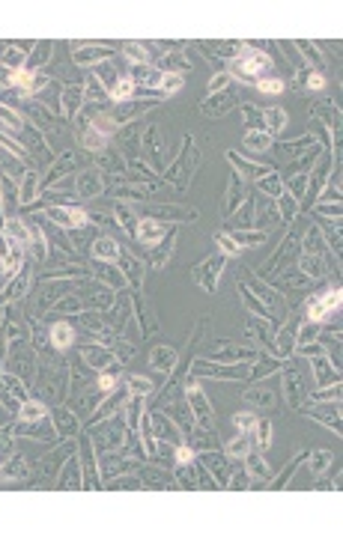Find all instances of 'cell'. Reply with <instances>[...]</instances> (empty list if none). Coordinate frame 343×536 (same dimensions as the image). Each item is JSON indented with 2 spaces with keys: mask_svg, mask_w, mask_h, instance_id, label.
I'll use <instances>...</instances> for the list:
<instances>
[{
  "mask_svg": "<svg viewBox=\"0 0 343 536\" xmlns=\"http://www.w3.org/2000/svg\"><path fill=\"white\" fill-rule=\"evenodd\" d=\"M126 51H129V57H132V60H137V63H140V60H146V48H140V45H134V42H129V45H126Z\"/></svg>",
  "mask_w": 343,
  "mask_h": 536,
  "instance_id": "cell-17",
  "label": "cell"
},
{
  "mask_svg": "<svg viewBox=\"0 0 343 536\" xmlns=\"http://www.w3.org/2000/svg\"><path fill=\"white\" fill-rule=\"evenodd\" d=\"M0 120H6V122H9V128H18V125H21V120L15 117L9 107H0Z\"/></svg>",
  "mask_w": 343,
  "mask_h": 536,
  "instance_id": "cell-18",
  "label": "cell"
},
{
  "mask_svg": "<svg viewBox=\"0 0 343 536\" xmlns=\"http://www.w3.org/2000/svg\"><path fill=\"white\" fill-rule=\"evenodd\" d=\"M245 143H248V146H263V149H265V146H269V137H265V134H248Z\"/></svg>",
  "mask_w": 343,
  "mask_h": 536,
  "instance_id": "cell-20",
  "label": "cell"
},
{
  "mask_svg": "<svg viewBox=\"0 0 343 536\" xmlns=\"http://www.w3.org/2000/svg\"><path fill=\"white\" fill-rule=\"evenodd\" d=\"M6 229H9V233H12V236H15V239H21V242H27V229H24V226H21V223H18V220H9V223H6Z\"/></svg>",
  "mask_w": 343,
  "mask_h": 536,
  "instance_id": "cell-16",
  "label": "cell"
},
{
  "mask_svg": "<svg viewBox=\"0 0 343 536\" xmlns=\"http://www.w3.org/2000/svg\"><path fill=\"white\" fill-rule=\"evenodd\" d=\"M93 57H105V51H84V54H78L75 60H78V63H90Z\"/></svg>",
  "mask_w": 343,
  "mask_h": 536,
  "instance_id": "cell-22",
  "label": "cell"
},
{
  "mask_svg": "<svg viewBox=\"0 0 343 536\" xmlns=\"http://www.w3.org/2000/svg\"><path fill=\"white\" fill-rule=\"evenodd\" d=\"M257 90H260V93L275 96V93H281V90H284V84H281V81H272V78H260V81H257Z\"/></svg>",
  "mask_w": 343,
  "mask_h": 536,
  "instance_id": "cell-11",
  "label": "cell"
},
{
  "mask_svg": "<svg viewBox=\"0 0 343 536\" xmlns=\"http://www.w3.org/2000/svg\"><path fill=\"white\" fill-rule=\"evenodd\" d=\"M99 388H102V390H110V388H113V375H102V378H99Z\"/></svg>",
  "mask_w": 343,
  "mask_h": 536,
  "instance_id": "cell-24",
  "label": "cell"
},
{
  "mask_svg": "<svg viewBox=\"0 0 343 536\" xmlns=\"http://www.w3.org/2000/svg\"><path fill=\"white\" fill-rule=\"evenodd\" d=\"M224 81H227V78H224V74H218V81H212V90H218V87H224Z\"/></svg>",
  "mask_w": 343,
  "mask_h": 536,
  "instance_id": "cell-26",
  "label": "cell"
},
{
  "mask_svg": "<svg viewBox=\"0 0 343 536\" xmlns=\"http://www.w3.org/2000/svg\"><path fill=\"white\" fill-rule=\"evenodd\" d=\"M265 66H269V57L265 54H257V51H251V48H245L242 54H239V60L233 63V72L236 74H257V72H263Z\"/></svg>",
  "mask_w": 343,
  "mask_h": 536,
  "instance_id": "cell-1",
  "label": "cell"
},
{
  "mask_svg": "<svg viewBox=\"0 0 343 536\" xmlns=\"http://www.w3.org/2000/svg\"><path fill=\"white\" fill-rule=\"evenodd\" d=\"M158 84L164 87V93H176V90L182 87V78H176V74H161Z\"/></svg>",
  "mask_w": 343,
  "mask_h": 536,
  "instance_id": "cell-14",
  "label": "cell"
},
{
  "mask_svg": "<svg viewBox=\"0 0 343 536\" xmlns=\"http://www.w3.org/2000/svg\"><path fill=\"white\" fill-rule=\"evenodd\" d=\"M84 143H87V146H90V149H99V146H105V134H102V131H96V128H93V131H90V134H87V137H84Z\"/></svg>",
  "mask_w": 343,
  "mask_h": 536,
  "instance_id": "cell-15",
  "label": "cell"
},
{
  "mask_svg": "<svg viewBox=\"0 0 343 536\" xmlns=\"http://www.w3.org/2000/svg\"><path fill=\"white\" fill-rule=\"evenodd\" d=\"M9 81H12V84H15L18 90H24V93H30V90H33V74H30L27 69H18V72L12 74Z\"/></svg>",
  "mask_w": 343,
  "mask_h": 536,
  "instance_id": "cell-8",
  "label": "cell"
},
{
  "mask_svg": "<svg viewBox=\"0 0 343 536\" xmlns=\"http://www.w3.org/2000/svg\"><path fill=\"white\" fill-rule=\"evenodd\" d=\"M51 337H54V346H57V349H66L69 342H72V328H69L66 322H57L54 331H51Z\"/></svg>",
  "mask_w": 343,
  "mask_h": 536,
  "instance_id": "cell-5",
  "label": "cell"
},
{
  "mask_svg": "<svg viewBox=\"0 0 343 536\" xmlns=\"http://www.w3.org/2000/svg\"><path fill=\"white\" fill-rule=\"evenodd\" d=\"M129 385H132L134 393H149V381H146V378H132Z\"/></svg>",
  "mask_w": 343,
  "mask_h": 536,
  "instance_id": "cell-21",
  "label": "cell"
},
{
  "mask_svg": "<svg viewBox=\"0 0 343 536\" xmlns=\"http://www.w3.org/2000/svg\"><path fill=\"white\" fill-rule=\"evenodd\" d=\"M227 453H230L233 459L248 456V438H236V441H230V444H227Z\"/></svg>",
  "mask_w": 343,
  "mask_h": 536,
  "instance_id": "cell-9",
  "label": "cell"
},
{
  "mask_svg": "<svg viewBox=\"0 0 343 536\" xmlns=\"http://www.w3.org/2000/svg\"><path fill=\"white\" fill-rule=\"evenodd\" d=\"M45 414V408L39 405V402H27L24 408H21V420H39Z\"/></svg>",
  "mask_w": 343,
  "mask_h": 536,
  "instance_id": "cell-10",
  "label": "cell"
},
{
  "mask_svg": "<svg viewBox=\"0 0 343 536\" xmlns=\"http://www.w3.org/2000/svg\"><path fill=\"white\" fill-rule=\"evenodd\" d=\"M254 432H257V447L265 450V447H269V441H272V438H269V423H257Z\"/></svg>",
  "mask_w": 343,
  "mask_h": 536,
  "instance_id": "cell-12",
  "label": "cell"
},
{
  "mask_svg": "<svg viewBox=\"0 0 343 536\" xmlns=\"http://www.w3.org/2000/svg\"><path fill=\"white\" fill-rule=\"evenodd\" d=\"M176 459H179L182 465H188V462H191V450H188V447H179V450H176Z\"/></svg>",
  "mask_w": 343,
  "mask_h": 536,
  "instance_id": "cell-23",
  "label": "cell"
},
{
  "mask_svg": "<svg viewBox=\"0 0 343 536\" xmlns=\"http://www.w3.org/2000/svg\"><path fill=\"white\" fill-rule=\"evenodd\" d=\"M221 247H224L227 256H236V253H239V244H236L233 239H227V236H221Z\"/></svg>",
  "mask_w": 343,
  "mask_h": 536,
  "instance_id": "cell-19",
  "label": "cell"
},
{
  "mask_svg": "<svg viewBox=\"0 0 343 536\" xmlns=\"http://www.w3.org/2000/svg\"><path fill=\"white\" fill-rule=\"evenodd\" d=\"M57 218H63L60 223H72V226H81L84 220H87V215L81 212V209H60V212H54Z\"/></svg>",
  "mask_w": 343,
  "mask_h": 536,
  "instance_id": "cell-7",
  "label": "cell"
},
{
  "mask_svg": "<svg viewBox=\"0 0 343 536\" xmlns=\"http://www.w3.org/2000/svg\"><path fill=\"white\" fill-rule=\"evenodd\" d=\"M161 236H164V226L152 223V220H143V223H140V242H143V244H156Z\"/></svg>",
  "mask_w": 343,
  "mask_h": 536,
  "instance_id": "cell-3",
  "label": "cell"
},
{
  "mask_svg": "<svg viewBox=\"0 0 343 536\" xmlns=\"http://www.w3.org/2000/svg\"><path fill=\"white\" fill-rule=\"evenodd\" d=\"M334 307H340V292L337 289H331V292H325L319 301H314V304H308V316L311 319H322L328 310H334Z\"/></svg>",
  "mask_w": 343,
  "mask_h": 536,
  "instance_id": "cell-2",
  "label": "cell"
},
{
  "mask_svg": "<svg viewBox=\"0 0 343 536\" xmlns=\"http://www.w3.org/2000/svg\"><path fill=\"white\" fill-rule=\"evenodd\" d=\"M322 84H325L322 74H311V87H314V90H322Z\"/></svg>",
  "mask_w": 343,
  "mask_h": 536,
  "instance_id": "cell-25",
  "label": "cell"
},
{
  "mask_svg": "<svg viewBox=\"0 0 343 536\" xmlns=\"http://www.w3.org/2000/svg\"><path fill=\"white\" fill-rule=\"evenodd\" d=\"M132 93H134V81L132 78H120L117 84H113V90H110V96L117 98V101H126Z\"/></svg>",
  "mask_w": 343,
  "mask_h": 536,
  "instance_id": "cell-6",
  "label": "cell"
},
{
  "mask_svg": "<svg viewBox=\"0 0 343 536\" xmlns=\"http://www.w3.org/2000/svg\"><path fill=\"white\" fill-rule=\"evenodd\" d=\"M93 253H96L99 259H120V250H117V244H113L110 239H99V242L93 244Z\"/></svg>",
  "mask_w": 343,
  "mask_h": 536,
  "instance_id": "cell-4",
  "label": "cell"
},
{
  "mask_svg": "<svg viewBox=\"0 0 343 536\" xmlns=\"http://www.w3.org/2000/svg\"><path fill=\"white\" fill-rule=\"evenodd\" d=\"M236 426H239L242 432H254L257 417H254V414H236Z\"/></svg>",
  "mask_w": 343,
  "mask_h": 536,
  "instance_id": "cell-13",
  "label": "cell"
}]
</instances>
